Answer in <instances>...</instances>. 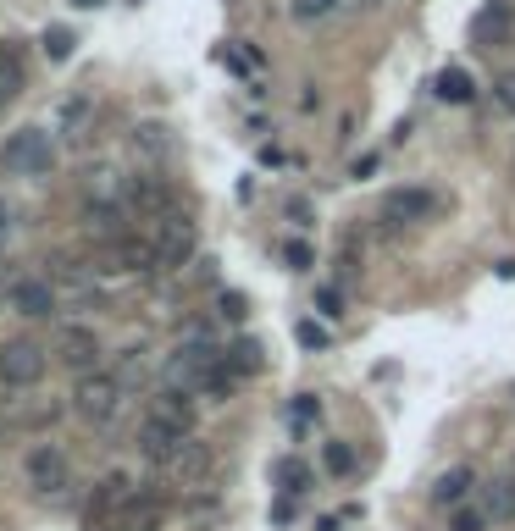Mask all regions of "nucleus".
I'll return each mask as SVG.
<instances>
[{"label":"nucleus","instance_id":"24","mask_svg":"<svg viewBox=\"0 0 515 531\" xmlns=\"http://www.w3.org/2000/svg\"><path fill=\"white\" fill-rule=\"evenodd\" d=\"M233 382H239V377L228 371V354H222V366H216V371H205V382H200L194 393H200V399H211V404H222V399L233 393Z\"/></svg>","mask_w":515,"mask_h":531},{"label":"nucleus","instance_id":"8","mask_svg":"<svg viewBox=\"0 0 515 531\" xmlns=\"http://www.w3.org/2000/svg\"><path fill=\"white\" fill-rule=\"evenodd\" d=\"M122 205L139 211V216H150V222L167 216V211H178V205H172V183H167V177H156V172H133L128 183H122Z\"/></svg>","mask_w":515,"mask_h":531},{"label":"nucleus","instance_id":"10","mask_svg":"<svg viewBox=\"0 0 515 531\" xmlns=\"http://www.w3.org/2000/svg\"><path fill=\"white\" fill-rule=\"evenodd\" d=\"M56 354H61V366L78 371V377L100 371V338L89 327H61L56 332Z\"/></svg>","mask_w":515,"mask_h":531},{"label":"nucleus","instance_id":"19","mask_svg":"<svg viewBox=\"0 0 515 531\" xmlns=\"http://www.w3.org/2000/svg\"><path fill=\"white\" fill-rule=\"evenodd\" d=\"M205 471H211V449L194 443V437H183V449L167 460V476H178V482H200Z\"/></svg>","mask_w":515,"mask_h":531},{"label":"nucleus","instance_id":"7","mask_svg":"<svg viewBox=\"0 0 515 531\" xmlns=\"http://www.w3.org/2000/svg\"><path fill=\"white\" fill-rule=\"evenodd\" d=\"M45 371H50V354L39 349L34 338H12L0 349V377L12 382V388H39Z\"/></svg>","mask_w":515,"mask_h":531},{"label":"nucleus","instance_id":"38","mask_svg":"<svg viewBox=\"0 0 515 531\" xmlns=\"http://www.w3.org/2000/svg\"><path fill=\"white\" fill-rule=\"evenodd\" d=\"M360 6H383V0H360Z\"/></svg>","mask_w":515,"mask_h":531},{"label":"nucleus","instance_id":"32","mask_svg":"<svg viewBox=\"0 0 515 531\" xmlns=\"http://www.w3.org/2000/svg\"><path fill=\"white\" fill-rule=\"evenodd\" d=\"M216 310H222V321H244V316H250L244 294H233V288H228V294H216Z\"/></svg>","mask_w":515,"mask_h":531},{"label":"nucleus","instance_id":"35","mask_svg":"<svg viewBox=\"0 0 515 531\" xmlns=\"http://www.w3.org/2000/svg\"><path fill=\"white\" fill-rule=\"evenodd\" d=\"M316 310H322V316H338V310H344V299H338V288H322V294H316Z\"/></svg>","mask_w":515,"mask_h":531},{"label":"nucleus","instance_id":"14","mask_svg":"<svg viewBox=\"0 0 515 531\" xmlns=\"http://www.w3.org/2000/svg\"><path fill=\"white\" fill-rule=\"evenodd\" d=\"M167 493H156V487H139V493L128 498V509H122V531H161V520H167Z\"/></svg>","mask_w":515,"mask_h":531},{"label":"nucleus","instance_id":"4","mask_svg":"<svg viewBox=\"0 0 515 531\" xmlns=\"http://www.w3.org/2000/svg\"><path fill=\"white\" fill-rule=\"evenodd\" d=\"M0 155H6V166H12L17 177H50L56 172V139H50L45 128H17Z\"/></svg>","mask_w":515,"mask_h":531},{"label":"nucleus","instance_id":"22","mask_svg":"<svg viewBox=\"0 0 515 531\" xmlns=\"http://www.w3.org/2000/svg\"><path fill=\"white\" fill-rule=\"evenodd\" d=\"M261 366H266V360H261V343H255V338H239L228 349V371H233V377H255Z\"/></svg>","mask_w":515,"mask_h":531},{"label":"nucleus","instance_id":"13","mask_svg":"<svg viewBox=\"0 0 515 531\" xmlns=\"http://www.w3.org/2000/svg\"><path fill=\"white\" fill-rule=\"evenodd\" d=\"M150 421L172 426V432L189 437L194 432V393L189 388H156V399H150Z\"/></svg>","mask_w":515,"mask_h":531},{"label":"nucleus","instance_id":"1","mask_svg":"<svg viewBox=\"0 0 515 531\" xmlns=\"http://www.w3.org/2000/svg\"><path fill=\"white\" fill-rule=\"evenodd\" d=\"M216 366H222V349L211 343V332H205V327H194L189 338L167 354V366H161V388H189L194 393L205 382V371H216Z\"/></svg>","mask_w":515,"mask_h":531},{"label":"nucleus","instance_id":"2","mask_svg":"<svg viewBox=\"0 0 515 531\" xmlns=\"http://www.w3.org/2000/svg\"><path fill=\"white\" fill-rule=\"evenodd\" d=\"M150 249H156V272H183L200 249V233L183 211H167L156 216V233H150Z\"/></svg>","mask_w":515,"mask_h":531},{"label":"nucleus","instance_id":"27","mask_svg":"<svg viewBox=\"0 0 515 531\" xmlns=\"http://www.w3.org/2000/svg\"><path fill=\"white\" fill-rule=\"evenodd\" d=\"M72 45H78V34H72V28H45V56L50 61H67Z\"/></svg>","mask_w":515,"mask_h":531},{"label":"nucleus","instance_id":"11","mask_svg":"<svg viewBox=\"0 0 515 531\" xmlns=\"http://www.w3.org/2000/svg\"><path fill=\"white\" fill-rule=\"evenodd\" d=\"M6 299H12V310L23 321H50L56 316V288H50V277H17Z\"/></svg>","mask_w":515,"mask_h":531},{"label":"nucleus","instance_id":"25","mask_svg":"<svg viewBox=\"0 0 515 531\" xmlns=\"http://www.w3.org/2000/svg\"><path fill=\"white\" fill-rule=\"evenodd\" d=\"M493 520H488V509L482 504H460L455 515H449V531H488Z\"/></svg>","mask_w":515,"mask_h":531},{"label":"nucleus","instance_id":"36","mask_svg":"<svg viewBox=\"0 0 515 531\" xmlns=\"http://www.w3.org/2000/svg\"><path fill=\"white\" fill-rule=\"evenodd\" d=\"M499 100H504V111H515V72H504V78H499Z\"/></svg>","mask_w":515,"mask_h":531},{"label":"nucleus","instance_id":"33","mask_svg":"<svg viewBox=\"0 0 515 531\" xmlns=\"http://www.w3.org/2000/svg\"><path fill=\"white\" fill-rule=\"evenodd\" d=\"M294 338H300L305 349H327V332L316 327V321H300V327H294Z\"/></svg>","mask_w":515,"mask_h":531},{"label":"nucleus","instance_id":"12","mask_svg":"<svg viewBox=\"0 0 515 531\" xmlns=\"http://www.w3.org/2000/svg\"><path fill=\"white\" fill-rule=\"evenodd\" d=\"M432 216V194L427 189H388L383 194V222L388 227H416V222H427Z\"/></svg>","mask_w":515,"mask_h":531},{"label":"nucleus","instance_id":"39","mask_svg":"<svg viewBox=\"0 0 515 531\" xmlns=\"http://www.w3.org/2000/svg\"><path fill=\"white\" fill-rule=\"evenodd\" d=\"M78 6H100V0H78Z\"/></svg>","mask_w":515,"mask_h":531},{"label":"nucleus","instance_id":"31","mask_svg":"<svg viewBox=\"0 0 515 531\" xmlns=\"http://www.w3.org/2000/svg\"><path fill=\"white\" fill-rule=\"evenodd\" d=\"M283 260H288V266H294V272H311V266H316V249L305 244V238H294V244L283 249Z\"/></svg>","mask_w":515,"mask_h":531},{"label":"nucleus","instance_id":"21","mask_svg":"<svg viewBox=\"0 0 515 531\" xmlns=\"http://www.w3.org/2000/svg\"><path fill=\"white\" fill-rule=\"evenodd\" d=\"M17 89H23V61H17L12 45H0V111L17 100Z\"/></svg>","mask_w":515,"mask_h":531},{"label":"nucleus","instance_id":"26","mask_svg":"<svg viewBox=\"0 0 515 531\" xmlns=\"http://www.w3.org/2000/svg\"><path fill=\"white\" fill-rule=\"evenodd\" d=\"M322 460H327V471H333V476H355V449H349V443H327Z\"/></svg>","mask_w":515,"mask_h":531},{"label":"nucleus","instance_id":"30","mask_svg":"<svg viewBox=\"0 0 515 531\" xmlns=\"http://www.w3.org/2000/svg\"><path fill=\"white\" fill-rule=\"evenodd\" d=\"M338 0H288V12L300 17V23H316V17H327Z\"/></svg>","mask_w":515,"mask_h":531},{"label":"nucleus","instance_id":"17","mask_svg":"<svg viewBox=\"0 0 515 531\" xmlns=\"http://www.w3.org/2000/svg\"><path fill=\"white\" fill-rule=\"evenodd\" d=\"M471 493H477V476H471V465H455V471H444L438 482H432V504H444V509H460Z\"/></svg>","mask_w":515,"mask_h":531},{"label":"nucleus","instance_id":"29","mask_svg":"<svg viewBox=\"0 0 515 531\" xmlns=\"http://www.w3.org/2000/svg\"><path fill=\"white\" fill-rule=\"evenodd\" d=\"M277 482H283L288 493H305V482H311V471H305L300 460H283V465H277Z\"/></svg>","mask_w":515,"mask_h":531},{"label":"nucleus","instance_id":"5","mask_svg":"<svg viewBox=\"0 0 515 531\" xmlns=\"http://www.w3.org/2000/svg\"><path fill=\"white\" fill-rule=\"evenodd\" d=\"M133 493H139V487H133L128 471H106L95 487H89V498H84V526L89 531H106L111 520H122V509H128Z\"/></svg>","mask_w":515,"mask_h":531},{"label":"nucleus","instance_id":"15","mask_svg":"<svg viewBox=\"0 0 515 531\" xmlns=\"http://www.w3.org/2000/svg\"><path fill=\"white\" fill-rule=\"evenodd\" d=\"M510 28H515V6L510 0H488V6L471 17V45H504Z\"/></svg>","mask_w":515,"mask_h":531},{"label":"nucleus","instance_id":"18","mask_svg":"<svg viewBox=\"0 0 515 531\" xmlns=\"http://www.w3.org/2000/svg\"><path fill=\"white\" fill-rule=\"evenodd\" d=\"M477 504L488 509V520H493V526L515 520V476H499V482H482V487H477Z\"/></svg>","mask_w":515,"mask_h":531},{"label":"nucleus","instance_id":"28","mask_svg":"<svg viewBox=\"0 0 515 531\" xmlns=\"http://www.w3.org/2000/svg\"><path fill=\"white\" fill-rule=\"evenodd\" d=\"M316 415H322V404H316L311 393H305V399H294V410H288V426H294V432H311Z\"/></svg>","mask_w":515,"mask_h":531},{"label":"nucleus","instance_id":"16","mask_svg":"<svg viewBox=\"0 0 515 531\" xmlns=\"http://www.w3.org/2000/svg\"><path fill=\"white\" fill-rule=\"evenodd\" d=\"M178 449H183V432H172V426H161V421H144L139 426V454L150 465H161V471H167V460Z\"/></svg>","mask_w":515,"mask_h":531},{"label":"nucleus","instance_id":"6","mask_svg":"<svg viewBox=\"0 0 515 531\" xmlns=\"http://www.w3.org/2000/svg\"><path fill=\"white\" fill-rule=\"evenodd\" d=\"M23 482H28V493H39V498H61L72 487V460L56 443H39L23 460Z\"/></svg>","mask_w":515,"mask_h":531},{"label":"nucleus","instance_id":"34","mask_svg":"<svg viewBox=\"0 0 515 531\" xmlns=\"http://www.w3.org/2000/svg\"><path fill=\"white\" fill-rule=\"evenodd\" d=\"M161 144H167V128L144 122V128H139V150H161Z\"/></svg>","mask_w":515,"mask_h":531},{"label":"nucleus","instance_id":"9","mask_svg":"<svg viewBox=\"0 0 515 531\" xmlns=\"http://www.w3.org/2000/svg\"><path fill=\"white\" fill-rule=\"evenodd\" d=\"M106 272H117V277L156 272V249H150V238H133V233L111 238V244H106Z\"/></svg>","mask_w":515,"mask_h":531},{"label":"nucleus","instance_id":"3","mask_svg":"<svg viewBox=\"0 0 515 531\" xmlns=\"http://www.w3.org/2000/svg\"><path fill=\"white\" fill-rule=\"evenodd\" d=\"M122 399H128V388H122L111 371H89V377H78V388H72V410L84 415L89 426H106L111 415L122 410Z\"/></svg>","mask_w":515,"mask_h":531},{"label":"nucleus","instance_id":"23","mask_svg":"<svg viewBox=\"0 0 515 531\" xmlns=\"http://www.w3.org/2000/svg\"><path fill=\"white\" fill-rule=\"evenodd\" d=\"M111 377H117L122 388H139V382H150V349H128V354H122V371H111Z\"/></svg>","mask_w":515,"mask_h":531},{"label":"nucleus","instance_id":"37","mask_svg":"<svg viewBox=\"0 0 515 531\" xmlns=\"http://www.w3.org/2000/svg\"><path fill=\"white\" fill-rule=\"evenodd\" d=\"M6 227H12V211H6V200H0V233H6Z\"/></svg>","mask_w":515,"mask_h":531},{"label":"nucleus","instance_id":"20","mask_svg":"<svg viewBox=\"0 0 515 531\" xmlns=\"http://www.w3.org/2000/svg\"><path fill=\"white\" fill-rule=\"evenodd\" d=\"M438 100H449V106H471L477 100V78L460 67H444L438 72Z\"/></svg>","mask_w":515,"mask_h":531}]
</instances>
